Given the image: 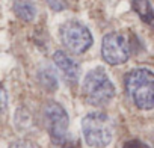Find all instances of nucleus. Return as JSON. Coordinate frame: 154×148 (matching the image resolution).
<instances>
[{
  "label": "nucleus",
  "instance_id": "obj_1",
  "mask_svg": "<svg viewBox=\"0 0 154 148\" xmlns=\"http://www.w3.org/2000/svg\"><path fill=\"white\" fill-rule=\"evenodd\" d=\"M125 89L140 110L154 107V72L148 68H134L125 76Z\"/></svg>",
  "mask_w": 154,
  "mask_h": 148
},
{
  "label": "nucleus",
  "instance_id": "obj_2",
  "mask_svg": "<svg viewBox=\"0 0 154 148\" xmlns=\"http://www.w3.org/2000/svg\"><path fill=\"white\" fill-rule=\"evenodd\" d=\"M82 95L91 106H104L115 97V85L103 66L88 71L82 83Z\"/></svg>",
  "mask_w": 154,
  "mask_h": 148
},
{
  "label": "nucleus",
  "instance_id": "obj_3",
  "mask_svg": "<svg viewBox=\"0 0 154 148\" xmlns=\"http://www.w3.org/2000/svg\"><path fill=\"white\" fill-rule=\"evenodd\" d=\"M85 142L92 148H104L113 139V124L103 112H91L82 119Z\"/></svg>",
  "mask_w": 154,
  "mask_h": 148
},
{
  "label": "nucleus",
  "instance_id": "obj_4",
  "mask_svg": "<svg viewBox=\"0 0 154 148\" xmlns=\"http://www.w3.org/2000/svg\"><path fill=\"white\" fill-rule=\"evenodd\" d=\"M59 38L65 48L74 54H82L92 45V35L86 26L79 21H65L59 27Z\"/></svg>",
  "mask_w": 154,
  "mask_h": 148
},
{
  "label": "nucleus",
  "instance_id": "obj_5",
  "mask_svg": "<svg viewBox=\"0 0 154 148\" xmlns=\"http://www.w3.org/2000/svg\"><path fill=\"white\" fill-rule=\"evenodd\" d=\"M44 119L51 140L57 145H63L68 139V125H69L66 110L59 103L48 101L44 107Z\"/></svg>",
  "mask_w": 154,
  "mask_h": 148
},
{
  "label": "nucleus",
  "instance_id": "obj_6",
  "mask_svg": "<svg viewBox=\"0 0 154 148\" xmlns=\"http://www.w3.org/2000/svg\"><path fill=\"white\" fill-rule=\"evenodd\" d=\"M101 56L109 65H121L130 57V45L127 38L119 32H110L103 38Z\"/></svg>",
  "mask_w": 154,
  "mask_h": 148
},
{
  "label": "nucleus",
  "instance_id": "obj_7",
  "mask_svg": "<svg viewBox=\"0 0 154 148\" xmlns=\"http://www.w3.org/2000/svg\"><path fill=\"white\" fill-rule=\"evenodd\" d=\"M53 62H54V65L62 71V74L65 76V79H66L68 82L75 83L77 80L80 79V76H82L80 65L77 63L71 56H68L65 51H62V50L54 51V54H53Z\"/></svg>",
  "mask_w": 154,
  "mask_h": 148
},
{
  "label": "nucleus",
  "instance_id": "obj_8",
  "mask_svg": "<svg viewBox=\"0 0 154 148\" xmlns=\"http://www.w3.org/2000/svg\"><path fill=\"white\" fill-rule=\"evenodd\" d=\"M131 8L140 17V20L143 23L154 27V8H152L149 0H133Z\"/></svg>",
  "mask_w": 154,
  "mask_h": 148
},
{
  "label": "nucleus",
  "instance_id": "obj_9",
  "mask_svg": "<svg viewBox=\"0 0 154 148\" xmlns=\"http://www.w3.org/2000/svg\"><path fill=\"white\" fill-rule=\"evenodd\" d=\"M14 12L24 21H32L36 17V6L33 0H15Z\"/></svg>",
  "mask_w": 154,
  "mask_h": 148
},
{
  "label": "nucleus",
  "instance_id": "obj_10",
  "mask_svg": "<svg viewBox=\"0 0 154 148\" xmlns=\"http://www.w3.org/2000/svg\"><path fill=\"white\" fill-rule=\"evenodd\" d=\"M9 148H39L36 143L30 142V140H26V139H20V140H15L11 143Z\"/></svg>",
  "mask_w": 154,
  "mask_h": 148
},
{
  "label": "nucleus",
  "instance_id": "obj_11",
  "mask_svg": "<svg viewBox=\"0 0 154 148\" xmlns=\"http://www.w3.org/2000/svg\"><path fill=\"white\" fill-rule=\"evenodd\" d=\"M122 148H149V146L139 139H131V140H127L122 145Z\"/></svg>",
  "mask_w": 154,
  "mask_h": 148
},
{
  "label": "nucleus",
  "instance_id": "obj_12",
  "mask_svg": "<svg viewBox=\"0 0 154 148\" xmlns=\"http://www.w3.org/2000/svg\"><path fill=\"white\" fill-rule=\"evenodd\" d=\"M8 107V94L5 91V88L0 86V113H3Z\"/></svg>",
  "mask_w": 154,
  "mask_h": 148
}]
</instances>
